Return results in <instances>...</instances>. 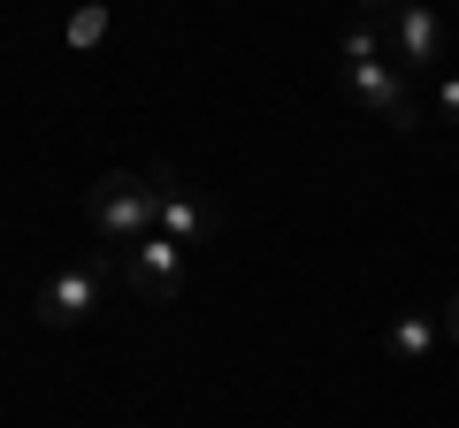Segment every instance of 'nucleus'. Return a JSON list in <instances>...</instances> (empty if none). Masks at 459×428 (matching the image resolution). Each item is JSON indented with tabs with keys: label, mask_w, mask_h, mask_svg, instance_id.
<instances>
[{
	"label": "nucleus",
	"mask_w": 459,
	"mask_h": 428,
	"mask_svg": "<svg viewBox=\"0 0 459 428\" xmlns=\"http://www.w3.org/2000/svg\"><path fill=\"white\" fill-rule=\"evenodd\" d=\"M214 222H222V214H214V199H199L192 184L161 161V237H177V245L192 253V245H207V237H214Z\"/></svg>",
	"instance_id": "5"
},
{
	"label": "nucleus",
	"mask_w": 459,
	"mask_h": 428,
	"mask_svg": "<svg viewBox=\"0 0 459 428\" xmlns=\"http://www.w3.org/2000/svg\"><path fill=\"white\" fill-rule=\"evenodd\" d=\"M123 283H131L138 298H177L184 291V245L177 237H138L131 253H123Z\"/></svg>",
	"instance_id": "4"
},
{
	"label": "nucleus",
	"mask_w": 459,
	"mask_h": 428,
	"mask_svg": "<svg viewBox=\"0 0 459 428\" xmlns=\"http://www.w3.org/2000/svg\"><path fill=\"white\" fill-rule=\"evenodd\" d=\"M437 337H444V313L437 306H406V313H398V321H391V360H429V352H437Z\"/></svg>",
	"instance_id": "7"
},
{
	"label": "nucleus",
	"mask_w": 459,
	"mask_h": 428,
	"mask_svg": "<svg viewBox=\"0 0 459 428\" xmlns=\"http://www.w3.org/2000/svg\"><path fill=\"white\" fill-rule=\"evenodd\" d=\"M383 54V39L368 31V23H352V31H344V62H376Z\"/></svg>",
	"instance_id": "9"
},
{
	"label": "nucleus",
	"mask_w": 459,
	"mask_h": 428,
	"mask_svg": "<svg viewBox=\"0 0 459 428\" xmlns=\"http://www.w3.org/2000/svg\"><path fill=\"white\" fill-rule=\"evenodd\" d=\"M444 337H459V298H452V306H444Z\"/></svg>",
	"instance_id": "12"
},
{
	"label": "nucleus",
	"mask_w": 459,
	"mask_h": 428,
	"mask_svg": "<svg viewBox=\"0 0 459 428\" xmlns=\"http://www.w3.org/2000/svg\"><path fill=\"white\" fill-rule=\"evenodd\" d=\"M108 276H115V253H108V245L84 253L77 268H54L47 291H39V321H47V330H77V321H92V313H100V291H108Z\"/></svg>",
	"instance_id": "2"
},
{
	"label": "nucleus",
	"mask_w": 459,
	"mask_h": 428,
	"mask_svg": "<svg viewBox=\"0 0 459 428\" xmlns=\"http://www.w3.org/2000/svg\"><path fill=\"white\" fill-rule=\"evenodd\" d=\"M352 8H360V16H398L406 0H352Z\"/></svg>",
	"instance_id": "11"
},
{
	"label": "nucleus",
	"mask_w": 459,
	"mask_h": 428,
	"mask_svg": "<svg viewBox=\"0 0 459 428\" xmlns=\"http://www.w3.org/2000/svg\"><path fill=\"white\" fill-rule=\"evenodd\" d=\"M344 92L360 99L376 123H391V131H421V107H413L406 77L391 62H344Z\"/></svg>",
	"instance_id": "3"
},
{
	"label": "nucleus",
	"mask_w": 459,
	"mask_h": 428,
	"mask_svg": "<svg viewBox=\"0 0 459 428\" xmlns=\"http://www.w3.org/2000/svg\"><path fill=\"white\" fill-rule=\"evenodd\" d=\"M62 39H69V47H100V39H108V0H84V8H77V16H69L62 23Z\"/></svg>",
	"instance_id": "8"
},
{
	"label": "nucleus",
	"mask_w": 459,
	"mask_h": 428,
	"mask_svg": "<svg viewBox=\"0 0 459 428\" xmlns=\"http://www.w3.org/2000/svg\"><path fill=\"white\" fill-rule=\"evenodd\" d=\"M84 222H92L100 245H123L131 253L138 237L161 230V168H108V176L92 184V199H84Z\"/></svg>",
	"instance_id": "1"
},
{
	"label": "nucleus",
	"mask_w": 459,
	"mask_h": 428,
	"mask_svg": "<svg viewBox=\"0 0 459 428\" xmlns=\"http://www.w3.org/2000/svg\"><path fill=\"white\" fill-rule=\"evenodd\" d=\"M391 47H398V62H406V69L444 62V16L429 8V0H406V8L391 16Z\"/></svg>",
	"instance_id": "6"
},
{
	"label": "nucleus",
	"mask_w": 459,
	"mask_h": 428,
	"mask_svg": "<svg viewBox=\"0 0 459 428\" xmlns=\"http://www.w3.org/2000/svg\"><path fill=\"white\" fill-rule=\"evenodd\" d=\"M437 116L459 123V69H444V84H437Z\"/></svg>",
	"instance_id": "10"
}]
</instances>
